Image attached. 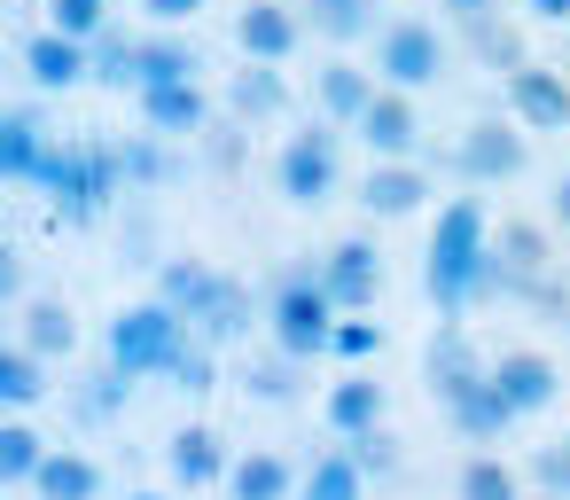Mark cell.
<instances>
[{
	"label": "cell",
	"instance_id": "cell-1",
	"mask_svg": "<svg viewBox=\"0 0 570 500\" xmlns=\"http://www.w3.org/2000/svg\"><path fill=\"white\" fill-rule=\"evenodd\" d=\"M422 290L438 313H469L476 297H508V258L492 251V227H484V204L476 196H453L430 227V251H422Z\"/></svg>",
	"mask_w": 570,
	"mask_h": 500
},
{
	"label": "cell",
	"instance_id": "cell-2",
	"mask_svg": "<svg viewBox=\"0 0 570 500\" xmlns=\"http://www.w3.org/2000/svg\"><path fill=\"white\" fill-rule=\"evenodd\" d=\"M32 188L56 204L63 227H87L110 212V196L126 188V165H118V141H71V149H48Z\"/></svg>",
	"mask_w": 570,
	"mask_h": 500
},
{
	"label": "cell",
	"instance_id": "cell-3",
	"mask_svg": "<svg viewBox=\"0 0 570 500\" xmlns=\"http://www.w3.org/2000/svg\"><path fill=\"white\" fill-rule=\"evenodd\" d=\"M336 321H344V305L328 297L321 266H313V274H305V266H282V274H274V297H266L274 352H289V360H321V352L336 344Z\"/></svg>",
	"mask_w": 570,
	"mask_h": 500
},
{
	"label": "cell",
	"instance_id": "cell-4",
	"mask_svg": "<svg viewBox=\"0 0 570 500\" xmlns=\"http://www.w3.org/2000/svg\"><path fill=\"white\" fill-rule=\"evenodd\" d=\"M188 344H196V321H188L180 305H165V297L126 305V313L102 329V360H118L126 375H165Z\"/></svg>",
	"mask_w": 570,
	"mask_h": 500
},
{
	"label": "cell",
	"instance_id": "cell-5",
	"mask_svg": "<svg viewBox=\"0 0 570 500\" xmlns=\"http://www.w3.org/2000/svg\"><path fill=\"white\" fill-rule=\"evenodd\" d=\"M445 63H453V48H445L430 24H414V17H399V24H383V32H375V79H383V87L422 95V87H438V79H445Z\"/></svg>",
	"mask_w": 570,
	"mask_h": 500
},
{
	"label": "cell",
	"instance_id": "cell-6",
	"mask_svg": "<svg viewBox=\"0 0 570 500\" xmlns=\"http://www.w3.org/2000/svg\"><path fill=\"white\" fill-rule=\"evenodd\" d=\"M274 180H282V196H289L297 212L328 204V196H336V126L321 118V126L289 134V141H282V157H274Z\"/></svg>",
	"mask_w": 570,
	"mask_h": 500
},
{
	"label": "cell",
	"instance_id": "cell-7",
	"mask_svg": "<svg viewBox=\"0 0 570 500\" xmlns=\"http://www.w3.org/2000/svg\"><path fill=\"white\" fill-rule=\"evenodd\" d=\"M523 157H531V149H523V134H515L508 118H476V126L453 141V173L476 180V188H484V180H515Z\"/></svg>",
	"mask_w": 570,
	"mask_h": 500
},
{
	"label": "cell",
	"instance_id": "cell-8",
	"mask_svg": "<svg viewBox=\"0 0 570 500\" xmlns=\"http://www.w3.org/2000/svg\"><path fill=\"white\" fill-rule=\"evenodd\" d=\"M422 375H430V399H438V406H453V399H461L469 383H484L492 367L476 360V344H469V329H461V321L445 313V321L430 329V352H422Z\"/></svg>",
	"mask_w": 570,
	"mask_h": 500
},
{
	"label": "cell",
	"instance_id": "cell-9",
	"mask_svg": "<svg viewBox=\"0 0 570 500\" xmlns=\"http://www.w3.org/2000/svg\"><path fill=\"white\" fill-rule=\"evenodd\" d=\"M508 110H515V126H531V134H562V126H570V71H547V63L508 71Z\"/></svg>",
	"mask_w": 570,
	"mask_h": 500
},
{
	"label": "cell",
	"instance_id": "cell-10",
	"mask_svg": "<svg viewBox=\"0 0 570 500\" xmlns=\"http://www.w3.org/2000/svg\"><path fill=\"white\" fill-rule=\"evenodd\" d=\"M24 79L40 87V95H63V87H79V79H95V40H71V32H32L24 40Z\"/></svg>",
	"mask_w": 570,
	"mask_h": 500
},
{
	"label": "cell",
	"instance_id": "cell-11",
	"mask_svg": "<svg viewBox=\"0 0 570 500\" xmlns=\"http://www.w3.org/2000/svg\"><path fill=\"white\" fill-rule=\"evenodd\" d=\"M360 204H367V219H414L430 204V165L422 157H383L360 180Z\"/></svg>",
	"mask_w": 570,
	"mask_h": 500
},
{
	"label": "cell",
	"instance_id": "cell-12",
	"mask_svg": "<svg viewBox=\"0 0 570 500\" xmlns=\"http://www.w3.org/2000/svg\"><path fill=\"white\" fill-rule=\"evenodd\" d=\"M360 141L375 157H422V110H414V95L406 87H375V102L360 118Z\"/></svg>",
	"mask_w": 570,
	"mask_h": 500
},
{
	"label": "cell",
	"instance_id": "cell-13",
	"mask_svg": "<svg viewBox=\"0 0 570 500\" xmlns=\"http://www.w3.org/2000/svg\"><path fill=\"white\" fill-rule=\"evenodd\" d=\"M297 40H305V24H297V9H282V0H250V9L235 17V48H243V63H289Z\"/></svg>",
	"mask_w": 570,
	"mask_h": 500
},
{
	"label": "cell",
	"instance_id": "cell-14",
	"mask_svg": "<svg viewBox=\"0 0 570 500\" xmlns=\"http://www.w3.org/2000/svg\"><path fill=\"white\" fill-rule=\"evenodd\" d=\"M165 469H173V484L180 492H204V484H227V445H219V430H204V422H180L173 438H165Z\"/></svg>",
	"mask_w": 570,
	"mask_h": 500
},
{
	"label": "cell",
	"instance_id": "cell-15",
	"mask_svg": "<svg viewBox=\"0 0 570 500\" xmlns=\"http://www.w3.org/2000/svg\"><path fill=\"white\" fill-rule=\"evenodd\" d=\"M321 282H328V297H336L344 313H367V305H375V290H383V266H375L367 235H344V243L321 258Z\"/></svg>",
	"mask_w": 570,
	"mask_h": 500
},
{
	"label": "cell",
	"instance_id": "cell-16",
	"mask_svg": "<svg viewBox=\"0 0 570 500\" xmlns=\"http://www.w3.org/2000/svg\"><path fill=\"white\" fill-rule=\"evenodd\" d=\"M492 383L508 391V406H515V414H547V406H554V391H562V375H554V360H547V352H500V360H492Z\"/></svg>",
	"mask_w": 570,
	"mask_h": 500
},
{
	"label": "cell",
	"instance_id": "cell-17",
	"mask_svg": "<svg viewBox=\"0 0 570 500\" xmlns=\"http://www.w3.org/2000/svg\"><path fill=\"white\" fill-rule=\"evenodd\" d=\"M313 95H321V118H328V126H360L367 102H375V79H367L352 56H336V63L313 71Z\"/></svg>",
	"mask_w": 570,
	"mask_h": 500
},
{
	"label": "cell",
	"instance_id": "cell-18",
	"mask_svg": "<svg viewBox=\"0 0 570 500\" xmlns=\"http://www.w3.org/2000/svg\"><path fill=\"white\" fill-rule=\"evenodd\" d=\"M250 321H258L250 282L219 274V282H212V297H204V313H196V336H204V344H243V329H250Z\"/></svg>",
	"mask_w": 570,
	"mask_h": 500
},
{
	"label": "cell",
	"instance_id": "cell-19",
	"mask_svg": "<svg viewBox=\"0 0 570 500\" xmlns=\"http://www.w3.org/2000/svg\"><path fill=\"white\" fill-rule=\"evenodd\" d=\"M445 422H453V430H461L469 445H492V438H500L508 422H523V414H515V406H508V391H500V383L484 375V383H469V391H461V399L445 406Z\"/></svg>",
	"mask_w": 570,
	"mask_h": 500
},
{
	"label": "cell",
	"instance_id": "cell-20",
	"mask_svg": "<svg viewBox=\"0 0 570 500\" xmlns=\"http://www.w3.org/2000/svg\"><path fill=\"white\" fill-rule=\"evenodd\" d=\"M141 118H149V134H204V126H212V102H204L196 79H180V87H141Z\"/></svg>",
	"mask_w": 570,
	"mask_h": 500
},
{
	"label": "cell",
	"instance_id": "cell-21",
	"mask_svg": "<svg viewBox=\"0 0 570 500\" xmlns=\"http://www.w3.org/2000/svg\"><path fill=\"white\" fill-rule=\"evenodd\" d=\"M227 110H235L243 126H266V118H282V110H289V79H282V63H250V71H235V87H227Z\"/></svg>",
	"mask_w": 570,
	"mask_h": 500
},
{
	"label": "cell",
	"instance_id": "cell-22",
	"mask_svg": "<svg viewBox=\"0 0 570 500\" xmlns=\"http://www.w3.org/2000/svg\"><path fill=\"white\" fill-rule=\"evenodd\" d=\"M492 251L508 258V282H515L508 297H531V282L554 266V251H547V235H539L531 219H508V227H492Z\"/></svg>",
	"mask_w": 570,
	"mask_h": 500
},
{
	"label": "cell",
	"instance_id": "cell-23",
	"mask_svg": "<svg viewBox=\"0 0 570 500\" xmlns=\"http://www.w3.org/2000/svg\"><path fill=\"white\" fill-rule=\"evenodd\" d=\"M17 336H24L40 360H63V352H79V321H71V305H63V297H32V305L17 313Z\"/></svg>",
	"mask_w": 570,
	"mask_h": 500
},
{
	"label": "cell",
	"instance_id": "cell-24",
	"mask_svg": "<svg viewBox=\"0 0 570 500\" xmlns=\"http://www.w3.org/2000/svg\"><path fill=\"white\" fill-rule=\"evenodd\" d=\"M375 422H383V383H375V375L328 383V430H336V438H360V430H375Z\"/></svg>",
	"mask_w": 570,
	"mask_h": 500
},
{
	"label": "cell",
	"instance_id": "cell-25",
	"mask_svg": "<svg viewBox=\"0 0 570 500\" xmlns=\"http://www.w3.org/2000/svg\"><path fill=\"white\" fill-rule=\"evenodd\" d=\"M227 500H297V469L282 453H243L227 469Z\"/></svg>",
	"mask_w": 570,
	"mask_h": 500
},
{
	"label": "cell",
	"instance_id": "cell-26",
	"mask_svg": "<svg viewBox=\"0 0 570 500\" xmlns=\"http://www.w3.org/2000/svg\"><path fill=\"white\" fill-rule=\"evenodd\" d=\"M48 149L56 141L40 134V110H9V118H0V173H9V180H32Z\"/></svg>",
	"mask_w": 570,
	"mask_h": 500
},
{
	"label": "cell",
	"instance_id": "cell-27",
	"mask_svg": "<svg viewBox=\"0 0 570 500\" xmlns=\"http://www.w3.org/2000/svg\"><path fill=\"white\" fill-rule=\"evenodd\" d=\"M32 492H40V500H102V469H95L87 453H63V445H56V453L40 461Z\"/></svg>",
	"mask_w": 570,
	"mask_h": 500
},
{
	"label": "cell",
	"instance_id": "cell-28",
	"mask_svg": "<svg viewBox=\"0 0 570 500\" xmlns=\"http://www.w3.org/2000/svg\"><path fill=\"white\" fill-rule=\"evenodd\" d=\"M196 71H204V56H196L173 24H165L157 40H141V87H180V79H196ZM141 87H134V95H141Z\"/></svg>",
	"mask_w": 570,
	"mask_h": 500
},
{
	"label": "cell",
	"instance_id": "cell-29",
	"mask_svg": "<svg viewBox=\"0 0 570 500\" xmlns=\"http://www.w3.org/2000/svg\"><path fill=\"white\" fill-rule=\"evenodd\" d=\"M48 391H56V383H48V360H40L24 336H17L9 352H0V399H9V406L24 414V406H40Z\"/></svg>",
	"mask_w": 570,
	"mask_h": 500
},
{
	"label": "cell",
	"instance_id": "cell-30",
	"mask_svg": "<svg viewBox=\"0 0 570 500\" xmlns=\"http://www.w3.org/2000/svg\"><path fill=\"white\" fill-rule=\"evenodd\" d=\"M297 500H367V469H360V461L336 445V453H321V461L305 469Z\"/></svg>",
	"mask_w": 570,
	"mask_h": 500
},
{
	"label": "cell",
	"instance_id": "cell-31",
	"mask_svg": "<svg viewBox=\"0 0 570 500\" xmlns=\"http://www.w3.org/2000/svg\"><path fill=\"white\" fill-rule=\"evenodd\" d=\"M305 24H313L321 40L352 48V40H367V32H375V0H305Z\"/></svg>",
	"mask_w": 570,
	"mask_h": 500
},
{
	"label": "cell",
	"instance_id": "cell-32",
	"mask_svg": "<svg viewBox=\"0 0 570 500\" xmlns=\"http://www.w3.org/2000/svg\"><path fill=\"white\" fill-rule=\"evenodd\" d=\"M212 282H219V274H212L204 258H165V266H157V297H165V305H180L188 321L204 313V297H212Z\"/></svg>",
	"mask_w": 570,
	"mask_h": 500
},
{
	"label": "cell",
	"instance_id": "cell-33",
	"mask_svg": "<svg viewBox=\"0 0 570 500\" xmlns=\"http://www.w3.org/2000/svg\"><path fill=\"white\" fill-rule=\"evenodd\" d=\"M297 383H305V360H289V352H274V360H250V367H243V391H250L258 406H289V399H297Z\"/></svg>",
	"mask_w": 570,
	"mask_h": 500
},
{
	"label": "cell",
	"instance_id": "cell-34",
	"mask_svg": "<svg viewBox=\"0 0 570 500\" xmlns=\"http://www.w3.org/2000/svg\"><path fill=\"white\" fill-rule=\"evenodd\" d=\"M95 87H110V95L118 87H141V40H126L118 24L95 40Z\"/></svg>",
	"mask_w": 570,
	"mask_h": 500
},
{
	"label": "cell",
	"instance_id": "cell-35",
	"mask_svg": "<svg viewBox=\"0 0 570 500\" xmlns=\"http://www.w3.org/2000/svg\"><path fill=\"white\" fill-rule=\"evenodd\" d=\"M126 399H134V375L118 360H102V375H87V391L71 406H79V422H110V414H126Z\"/></svg>",
	"mask_w": 570,
	"mask_h": 500
},
{
	"label": "cell",
	"instance_id": "cell-36",
	"mask_svg": "<svg viewBox=\"0 0 570 500\" xmlns=\"http://www.w3.org/2000/svg\"><path fill=\"white\" fill-rule=\"evenodd\" d=\"M48 453H56V445H48L32 422H9V430H0V477H9V484H32Z\"/></svg>",
	"mask_w": 570,
	"mask_h": 500
},
{
	"label": "cell",
	"instance_id": "cell-37",
	"mask_svg": "<svg viewBox=\"0 0 570 500\" xmlns=\"http://www.w3.org/2000/svg\"><path fill=\"white\" fill-rule=\"evenodd\" d=\"M461 24H469V48H476L484 63H500V71H523V63H531V56H523V40H515L508 24H492L484 9H476V17H461Z\"/></svg>",
	"mask_w": 570,
	"mask_h": 500
},
{
	"label": "cell",
	"instance_id": "cell-38",
	"mask_svg": "<svg viewBox=\"0 0 570 500\" xmlns=\"http://www.w3.org/2000/svg\"><path fill=\"white\" fill-rule=\"evenodd\" d=\"M118 165H126V188H165V180H173V157H165V141H157V134L118 141Z\"/></svg>",
	"mask_w": 570,
	"mask_h": 500
},
{
	"label": "cell",
	"instance_id": "cell-39",
	"mask_svg": "<svg viewBox=\"0 0 570 500\" xmlns=\"http://www.w3.org/2000/svg\"><path fill=\"white\" fill-rule=\"evenodd\" d=\"M212 352H219V344H204V336H196V344H188V352L165 367V383H173V391H188V399L219 391V360H212Z\"/></svg>",
	"mask_w": 570,
	"mask_h": 500
},
{
	"label": "cell",
	"instance_id": "cell-40",
	"mask_svg": "<svg viewBox=\"0 0 570 500\" xmlns=\"http://www.w3.org/2000/svg\"><path fill=\"white\" fill-rule=\"evenodd\" d=\"M461 500H523V492H515V469L508 461L476 453V461H461Z\"/></svg>",
	"mask_w": 570,
	"mask_h": 500
},
{
	"label": "cell",
	"instance_id": "cell-41",
	"mask_svg": "<svg viewBox=\"0 0 570 500\" xmlns=\"http://www.w3.org/2000/svg\"><path fill=\"white\" fill-rule=\"evenodd\" d=\"M336 360H352V367H367L375 352H383V321H367V313H352V321H336V344H328Z\"/></svg>",
	"mask_w": 570,
	"mask_h": 500
},
{
	"label": "cell",
	"instance_id": "cell-42",
	"mask_svg": "<svg viewBox=\"0 0 570 500\" xmlns=\"http://www.w3.org/2000/svg\"><path fill=\"white\" fill-rule=\"evenodd\" d=\"M344 453H352L367 477H391V469H399V438H391L383 422H375V430H360V438H344Z\"/></svg>",
	"mask_w": 570,
	"mask_h": 500
},
{
	"label": "cell",
	"instance_id": "cell-43",
	"mask_svg": "<svg viewBox=\"0 0 570 500\" xmlns=\"http://www.w3.org/2000/svg\"><path fill=\"white\" fill-rule=\"evenodd\" d=\"M56 32L102 40V32H110V0H56Z\"/></svg>",
	"mask_w": 570,
	"mask_h": 500
},
{
	"label": "cell",
	"instance_id": "cell-44",
	"mask_svg": "<svg viewBox=\"0 0 570 500\" xmlns=\"http://www.w3.org/2000/svg\"><path fill=\"white\" fill-rule=\"evenodd\" d=\"M531 477H539L547 492H562V500H570V438H562V445H547V453H531Z\"/></svg>",
	"mask_w": 570,
	"mask_h": 500
},
{
	"label": "cell",
	"instance_id": "cell-45",
	"mask_svg": "<svg viewBox=\"0 0 570 500\" xmlns=\"http://www.w3.org/2000/svg\"><path fill=\"white\" fill-rule=\"evenodd\" d=\"M141 9H149V24H188L204 0H141Z\"/></svg>",
	"mask_w": 570,
	"mask_h": 500
},
{
	"label": "cell",
	"instance_id": "cell-46",
	"mask_svg": "<svg viewBox=\"0 0 570 500\" xmlns=\"http://www.w3.org/2000/svg\"><path fill=\"white\" fill-rule=\"evenodd\" d=\"M0 297H9V305L24 297V258L17 251H0Z\"/></svg>",
	"mask_w": 570,
	"mask_h": 500
},
{
	"label": "cell",
	"instance_id": "cell-47",
	"mask_svg": "<svg viewBox=\"0 0 570 500\" xmlns=\"http://www.w3.org/2000/svg\"><path fill=\"white\" fill-rule=\"evenodd\" d=\"M212 165H219V173H235V165H243V149H235V134H219V141H212Z\"/></svg>",
	"mask_w": 570,
	"mask_h": 500
},
{
	"label": "cell",
	"instance_id": "cell-48",
	"mask_svg": "<svg viewBox=\"0 0 570 500\" xmlns=\"http://www.w3.org/2000/svg\"><path fill=\"white\" fill-rule=\"evenodd\" d=\"M531 17H547V24H570V0H523Z\"/></svg>",
	"mask_w": 570,
	"mask_h": 500
},
{
	"label": "cell",
	"instance_id": "cell-49",
	"mask_svg": "<svg viewBox=\"0 0 570 500\" xmlns=\"http://www.w3.org/2000/svg\"><path fill=\"white\" fill-rule=\"evenodd\" d=\"M554 219H562V227H570V173H562V180H554Z\"/></svg>",
	"mask_w": 570,
	"mask_h": 500
},
{
	"label": "cell",
	"instance_id": "cell-50",
	"mask_svg": "<svg viewBox=\"0 0 570 500\" xmlns=\"http://www.w3.org/2000/svg\"><path fill=\"white\" fill-rule=\"evenodd\" d=\"M445 9H453V17H476V9H484V0H445Z\"/></svg>",
	"mask_w": 570,
	"mask_h": 500
},
{
	"label": "cell",
	"instance_id": "cell-51",
	"mask_svg": "<svg viewBox=\"0 0 570 500\" xmlns=\"http://www.w3.org/2000/svg\"><path fill=\"white\" fill-rule=\"evenodd\" d=\"M126 500H165V492H126Z\"/></svg>",
	"mask_w": 570,
	"mask_h": 500
},
{
	"label": "cell",
	"instance_id": "cell-52",
	"mask_svg": "<svg viewBox=\"0 0 570 500\" xmlns=\"http://www.w3.org/2000/svg\"><path fill=\"white\" fill-rule=\"evenodd\" d=\"M539 500H562V492H539Z\"/></svg>",
	"mask_w": 570,
	"mask_h": 500
}]
</instances>
